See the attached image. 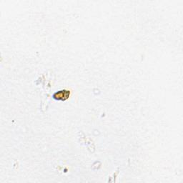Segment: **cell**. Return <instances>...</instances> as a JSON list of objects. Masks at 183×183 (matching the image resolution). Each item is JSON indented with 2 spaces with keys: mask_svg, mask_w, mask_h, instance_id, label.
<instances>
[{
  "mask_svg": "<svg viewBox=\"0 0 183 183\" xmlns=\"http://www.w3.org/2000/svg\"><path fill=\"white\" fill-rule=\"evenodd\" d=\"M69 92L63 90V91H59L58 92L55 93L54 95V98L56 99L57 100H65L69 97Z\"/></svg>",
  "mask_w": 183,
  "mask_h": 183,
  "instance_id": "1",
  "label": "cell"
}]
</instances>
